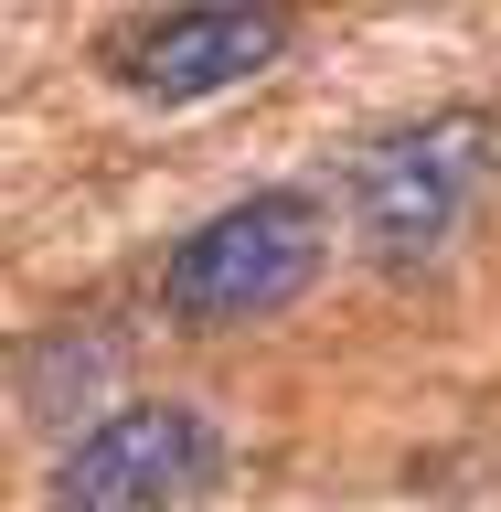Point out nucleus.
<instances>
[{"mask_svg": "<svg viewBox=\"0 0 501 512\" xmlns=\"http://www.w3.org/2000/svg\"><path fill=\"white\" fill-rule=\"evenodd\" d=\"M214 416L203 406H107L86 438L54 459V512H171L182 491L214 480Z\"/></svg>", "mask_w": 501, "mask_h": 512, "instance_id": "nucleus-3", "label": "nucleus"}, {"mask_svg": "<svg viewBox=\"0 0 501 512\" xmlns=\"http://www.w3.org/2000/svg\"><path fill=\"white\" fill-rule=\"evenodd\" d=\"M331 267V214L320 192L267 182L246 203H224L160 256V310L182 331H246V320H278L299 288Z\"/></svg>", "mask_w": 501, "mask_h": 512, "instance_id": "nucleus-1", "label": "nucleus"}, {"mask_svg": "<svg viewBox=\"0 0 501 512\" xmlns=\"http://www.w3.org/2000/svg\"><path fill=\"white\" fill-rule=\"evenodd\" d=\"M107 374H118V342H75V331H54V342L22 352V416L64 427L75 406H96V395H107Z\"/></svg>", "mask_w": 501, "mask_h": 512, "instance_id": "nucleus-5", "label": "nucleus"}, {"mask_svg": "<svg viewBox=\"0 0 501 512\" xmlns=\"http://www.w3.org/2000/svg\"><path fill=\"white\" fill-rule=\"evenodd\" d=\"M278 54H288V11H160V22L107 43V75L150 107H192V96L267 75Z\"/></svg>", "mask_w": 501, "mask_h": 512, "instance_id": "nucleus-4", "label": "nucleus"}, {"mask_svg": "<svg viewBox=\"0 0 501 512\" xmlns=\"http://www.w3.org/2000/svg\"><path fill=\"white\" fill-rule=\"evenodd\" d=\"M491 150H501V128L491 107H438V118H416V128H384L374 150L352 160V235H363V256L374 267H438L448 235L470 224L480 182H491Z\"/></svg>", "mask_w": 501, "mask_h": 512, "instance_id": "nucleus-2", "label": "nucleus"}]
</instances>
